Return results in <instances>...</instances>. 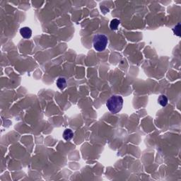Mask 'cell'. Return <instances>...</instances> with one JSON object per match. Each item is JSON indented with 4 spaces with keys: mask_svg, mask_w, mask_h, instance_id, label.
<instances>
[{
    "mask_svg": "<svg viewBox=\"0 0 181 181\" xmlns=\"http://www.w3.org/2000/svg\"><path fill=\"white\" fill-rule=\"evenodd\" d=\"M108 37L103 34H97L93 38V45L96 51L101 52L106 48L108 45Z\"/></svg>",
    "mask_w": 181,
    "mask_h": 181,
    "instance_id": "2",
    "label": "cell"
},
{
    "mask_svg": "<svg viewBox=\"0 0 181 181\" xmlns=\"http://www.w3.org/2000/svg\"><path fill=\"white\" fill-rule=\"evenodd\" d=\"M73 136V132L70 129H67L64 131V133H63V138H64V140L69 142V141H70L72 139Z\"/></svg>",
    "mask_w": 181,
    "mask_h": 181,
    "instance_id": "5",
    "label": "cell"
},
{
    "mask_svg": "<svg viewBox=\"0 0 181 181\" xmlns=\"http://www.w3.org/2000/svg\"><path fill=\"white\" fill-rule=\"evenodd\" d=\"M120 21L117 19H114L111 21L110 23V28L112 30H117L118 26L120 25Z\"/></svg>",
    "mask_w": 181,
    "mask_h": 181,
    "instance_id": "7",
    "label": "cell"
},
{
    "mask_svg": "<svg viewBox=\"0 0 181 181\" xmlns=\"http://www.w3.org/2000/svg\"><path fill=\"white\" fill-rule=\"evenodd\" d=\"M56 84H57V87L61 90H64L66 87H67V82L64 78L60 77L56 82Z\"/></svg>",
    "mask_w": 181,
    "mask_h": 181,
    "instance_id": "4",
    "label": "cell"
},
{
    "mask_svg": "<svg viewBox=\"0 0 181 181\" xmlns=\"http://www.w3.org/2000/svg\"><path fill=\"white\" fill-rule=\"evenodd\" d=\"M123 97L120 95H112L107 101L106 106L110 113L116 114L123 108Z\"/></svg>",
    "mask_w": 181,
    "mask_h": 181,
    "instance_id": "1",
    "label": "cell"
},
{
    "mask_svg": "<svg viewBox=\"0 0 181 181\" xmlns=\"http://www.w3.org/2000/svg\"><path fill=\"white\" fill-rule=\"evenodd\" d=\"M168 98L166 95H161L158 98V103L159 105H161L162 107H165L168 104Z\"/></svg>",
    "mask_w": 181,
    "mask_h": 181,
    "instance_id": "6",
    "label": "cell"
},
{
    "mask_svg": "<svg viewBox=\"0 0 181 181\" xmlns=\"http://www.w3.org/2000/svg\"><path fill=\"white\" fill-rule=\"evenodd\" d=\"M20 34L23 38L29 39L32 36V30L29 27H23L20 29Z\"/></svg>",
    "mask_w": 181,
    "mask_h": 181,
    "instance_id": "3",
    "label": "cell"
}]
</instances>
